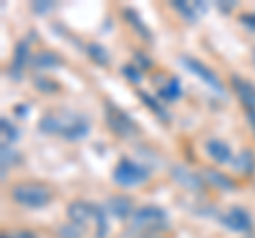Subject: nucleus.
Listing matches in <instances>:
<instances>
[{"label":"nucleus","instance_id":"f257e3e1","mask_svg":"<svg viewBox=\"0 0 255 238\" xmlns=\"http://www.w3.org/2000/svg\"><path fill=\"white\" fill-rule=\"evenodd\" d=\"M38 130L47 134H62L66 140H79L87 134L90 125H87L85 119L73 113H49L41 119Z\"/></svg>","mask_w":255,"mask_h":238},{"label":"nucleus","instance_id":"f03ea898","mask_svg":"<svg viewBox=\"0 0 255 238\" xmlns=\"http://www.w3.org/2000/svg\"><path fill=\"white\" fill-rule=\"evenodd\" d=\"M13 200L28 209H41L51 200V192L43 185H17L13 189Z\"/></svg>","mask_w":255,"mask_h":238},{"label":"nucleus","instance_id":"7ed1b4c3","mask_svg":"<svg viewBox=\"0 0 255 238\" xmlns=\"http://www.w3.org/2000/svg\"><path fill=\"white\" fill-rule=\"evenodd\" d=\"M147 177H149V172L142 168V166L134 164L132 160H122L115 166V170H113L115 183L124 185V187L138 185V183H142V181H147Z\"/></svg>","mask_w":255,"mask_h":238},{"label":"nucleus","instance_id":"20e7f679","mask_svg":"<svg viewBox=\"0 0 255 238\" xmlns=\"http://www.w3.org/2000/svg\"><path fill=\"white\" fill-rule=\"evenodd\" d=\"M166 219V213L159 206H142L132 215V228L145 230V228H157Z\"/></svg>","mask_w":255,"mask_h":238},{"label":"nucleus","instance_id":"39448f33","mask_svg":"<svg viewBox=\"0 0 255 238\" xmlns=\"http://www.w3.org/2000/svg\"><path fill=\"white\" fill-rule=\"evenodd\" d=\"M183 64H185V66L189 68V73H194V75L200 77L202 81L211 87V90H215L217 94H221V92H223V83L219 81V77L215 75L211 68H206L200 60H194V58H183Z\"/></svg>","mask_w":255,"mask_h":238},{"label":"nucleus","instance_id":"423d86ee","mask_svg":"<svg viewBox=\"0 0 255 238\" xmlns=\"http://www.w3.org/2000/svg\"><path fill=\"white\" fill-rule=\"evenodd\" d=\"M109 125L115 134H119V136H132V134H136L134 121L117 109H109Z\"/></svg>","mask_w":255,"mask_h":238},{"label":"nucleus","instance_id":"0eeeda50","mask_svg":"<svg viewBox=\"0 0 255 238\" xmlns=\"http://www.w3.org/2000/svg\"><path fill=\"white\" fill-rule=\"evenodd\" d=\"M223 224H226L230 230H236V232H249L251 230V217L249 213L241 206H234L232 211L223 217Z\"/></svg>","mask_w":255,"mask_h":238},{"label":"nucleus","instance_id":"6e6552de","mask_svg":"<svg viewBox=\"0 0 255 238\" xmlns=\"http://www.w3.org/2000/svg\"><path fill=\"white\" fill-rule=\"evenodd\" d=\"M234 90L238 94V98L243 100V105L247 107L249 113H255V85H251L249 81H243V79H234Z\"/></svg>","mask_w":255,"mask_h":238},{"label":"nucleus","instance_id":"1a4fd4ad","mask_svg":"<svg viewBox=\"0 0 255 238\" xmlns=\"http://www.w3.org/2000/svg\"><path fill=\"white\" fill-rule=\"evenodd\" d=\"M68 217L73 224L83 226L90 217H96V204H85V202H73L68 206Z\"/></svg>","mask_w":255,"mask_h":238},{"label":"nucleus","instance_id":"9d476101","mask_svg":"<svg viewBox=\"0 0 255 238\" xmlns=\"http://www.w3.org/2000/svg\"><path fill=\"white\" fill-rule=\"evenodd\" d=\"M206 153L219 164L232 162V149H230L223 140H209L206 142Z\"/></svg>","mask_w":255,"mask_h":238},{"label":"nucleus","instance_id":"9b49d317","mask_svg":"<svg viewBox=\"0 0 255 238\" xmlns=\"http://www.w3.org/2000/svg\"><path fill=\"white\" fill-rule=\"evenodd\" d=\"M130 209H132V202L128 200V198H124V196H113V198H109V211L113 213V215L126 217L128 213H130Z\"/></svg>","mask_w":255,"mask_h":238},{"label":"nucleus","instance_id":"f8f14e48","mask_svg":"<svg viewBox=\"0 0 255 238\" xmlns=\"http://www.w3.org/2000/svg\"><path fill=\"white\" fill-rule=\"evenodd\" d=\"M204 177H206V181H209V183H213L217 189H223V192H232V189H234L232 181H230L228 177H223V174L217 172V170H206Z\"/></svg>","mask_w":255,"mask_h":238},{"label":"nucleus","instance_id":"ddd939ff","mask_svg":"<svg viewBox=\"0 0 255 238\" xmlns=\"http://www.w3.org/2000/svg\"><path fill=\"white\" fill-rule=\"evenodd\" d=\"M34 66L38 68V70H47V68H51V66H60V58L55 53H51V51H41L34 58Z\"/></svg>","mask_w":255,"mask_h":238},{"label":"nucleus","instance_id":"4468645a","mask_svg":"<svg viewBox=\"0 0 255 238\" xmlns=\"http://www.w3.org/2000/svg\"><path fill=\"white\" fill-rule=\"evenodd\" d=\"M26 60H28V45H26V43H19V45H17V49H15L13 68H11L15 77H19V70L23 68V64H26Z\"/></svg>","mask_w":255,"mask_h":238},{"label":"nucleus","instance_id":"2eb2a0df","mask_svg":"<svg viewBox=\"0 0 255 238\" xmlns=\"http://www.w3.org/2000/svg\"><path fill=\"white\" fill-rule=\"evenodd\" d=\"M172 177L185 187H198V177L185 168H172Z\"/></svg>","mask_w":255,"mask_h":238},{"label":"nucleus","instance_id":"dca6fc26","mask_svg":"<svg viewBox=\"0 0 255 238\" xmlns=\"http://www.w3.org/2000/svg\"><path fill=\"white\" fill-rule=\"evenodd\" d=\"M159 96L166 98V100H174V98H179V96H181V81H179V79H174V77H172L170 81L162 87Z\"/></svg>","mask_w":255,"mask_h":238},{"label":"nucleus","instance_id":"f3484780","mask_svg":"<svg viewBox=\"0 0 255 238\" xmlns=\"http://www.w3.org/2000/svg\"><path fill=\"white\" fill-rule=\"evenodd\" d=\"M174 9H177L187 21H196V19H198L196 4H189V2H174Z\"/></svg>","mask_w":255,"mask_h":238},{"label":"nucleus","instance_id":"a211bd4d","mask_svg":"<svg viewBox=\"0 0 255 238\" xmlns=\"http://www.w3.org/2000/svg\"><path fill=\"white\" fill-rule=\"evenodd\" d=\"M81 234H83V228H79L77 224H66L58 230L60 238H81Z\"/></svg>","mask_w":255,"mask_h":238},{"label":"nucleus","instance_id":"6ab92c4d","mask_svg":"<svg viewBox=\"0 0 255 238\" xmlns=\"http://www.w3.org/2000/svg\"><path fill=\"white\" fill-rule=\"evenodd\" d=\"M90 55H92V60L94 62H98V64H107L109 62V53H107V49L105 47H100V45H90Z\"/></svg>","mask_w":255,"mask_h":238},{"label":"nucleus","instance_id":"aec40b11","mask_svg":"<svg viewBox=\"0 0 255 238\" xmlns=\"http://www.w3.org/2000/svg\"><path fill=\"white\" fill-rule=\"evenodd\" d=\"M236 168L241 170V172H251L253 170V157L249 151H243L241 155H238V160H236Z\"/></svg>","mask_w":255,"mask_h":238},{"label":"nucleus","instance_id":"412c9836","mask_svg":"<svg viewBox=\"0 0 255 238\" xmlns=\"http://www.w3.org/2000/svg\"><path fill=\"white\" fill-rule=\"evenodd\" d=\"M0 128H2V134H4V138H9V140H17V130L13 128V125L6 121V119H2V121H0Z\"/></svg>","mask_w":255,"mask_h":238},{"label":"nucleus","instance_id":"4be33fe9","mask_svg":"<svg viewBox=\"0 0 255 238\" xmlns=\"http://www.w3.org/2000/svg\"><path fill=\"white\" fill-rule=\"evenodd\" d=\"M126 17H130L128 21H130V23H134V26H136V28L140 30V32H142V36H147V38H149V32H147V28H145V26H142V23L138 21L136 13H134V11H126Z\"/></svg>","mask_w":255,"mask_h":238},{"label":"nucleus","instance_id":"5701e85b","mask_svg":"<svg viewBox=\"0 0 255 238\" xmlns=\"http://www.w3.org/2000/svg\"><path fill=\"white\" fill-rule=\"evenodd\" d=\"M2 238H36L32 232H28V230H19V232H13L9 236H2Z\"/></svg>","mask_w":255,"mask_h":238},{"label":"nucleus","instance_id":"b1692460","mask_svg":"<svg viewBox=\"0 0 255 238\" xmlns=\"http://www.w3.org/2000/svg\"><path fill=\"white\" fill-rule=\"evenodd\" d=\"M49 9H53V4H51V2H45V4L34 2V11H36V13H47Z\"/></svg>","mask_w":255,"mask_h":238},{"label":"nucleus","instance_id":"393cba45","mask_svg":"<svg viewBox=\"0 0 255 238\" xmlns=\"http://www.w3.org/2000/svg\"><path fill=\"white\" fill-rule=\"evenodd\" d=\"M134 70H136V68H132V66H126V68H124V75H126V77H130L132 81H138V79H140V75H138V73H134Z\"/></svg>","mask_w":255,"mask_h":238},{"label":"nucleus","instance_id":"a878e982","mask_svg":"<svg viewBox=\"0 0 255 238\" xmlns=\"http://www.w3.org/2000/svg\"><path fill=\"white\" fill-rule=\"evenodd\" d=\"M243 23H245V26H249V28H255V15H245Z\"/></svg>","mask_w":255,"mask_h":238},{"label":"nucleus","instance_id":"bb28decb","mask_svg":"<svg viewBox=\"0 0 255 238\" xmlns=\"http://www.w3.org/2000/svg\"><path fill=\"white\" fill-rule=\"evenodd\" d=\"M247 117H249V123H251V128L255 130V113H249V111H247Z\"/></svg>","mask_w":255,"mask_h":238},{"label":"nucleus","instance_id":"cd10ccee","mask_svg":"<svg viewBox=\"0 0 255 238\" xmlns=\"http://www.w3.org/2000/svg\"><path fill=\"white\" fill-rule=\"evenodd\" d=\"M151 238H157V236H151Z\"/></svg>","mask_w":255,"mask_h":238}]
</instances>
